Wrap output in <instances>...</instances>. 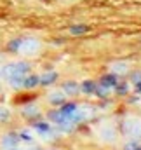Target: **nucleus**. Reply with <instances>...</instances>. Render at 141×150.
Listing matches in <instances>:
<instances>
[{"label":"nucleus","instance_id":"nucleus-1","mask_svg":"<svg viewBox=\"0 0 141 150\" xmlns=\"http://www.w3.org/2000/svg\"><path fill=\"white\" fill-rule=\"evenodd\" d=\"M40 82V79L37 75H25V80H23V86L25 87H33Z\"/></svg>","mask_w":141,"mask_h":150},{"label":"nucleus","instance_id":"nucleus-2","mask_svg":"<svg viewBox=\"0 0 141 150\" xmlns=\"http://www.w3.org/2000/svg\"><path fill=\"white\" fill-rule=\"evenodd\" d=\"M87 30H89L87 26L80 25V26H73V28H71V33H73V35H84V33H85Z\"/></svg>","mask_w":141,"mask_h":150},{"label":"nucleus","instance_id":"nucleus-3","mask_svg":"<svg viewBox=\"0 0 141 150\" xmlns=\"http://www.w3.org/2000/svg\"><path fill=\"white\" fill-rule=\"evenodd\" d=\"M54 80H56V74H45L40 79L42 84H49V82H54Z\"/></svg>","mask_w":141,"mask_h":150},{"label":"nucleus","instance_id":"nucleus-4","mask_svg":"<svg viewBox=\"0 0 141 150\" xmlns=\"http://www.w3.org/2000/svg\"><path fill=\"white\" fill-rule=\"evenodd\" d=\"M7 117H9V112L0 107V120H7Z\"/></svg>","mask_w":141,"mask_h":150}]
</instances>
